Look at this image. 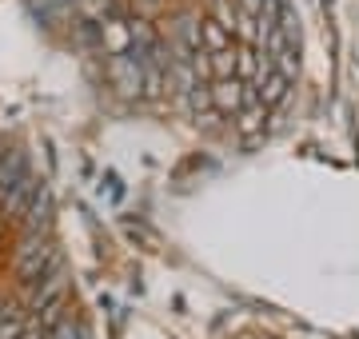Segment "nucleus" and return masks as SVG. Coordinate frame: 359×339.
I'll return each mask as SVG.
<instances>
[{
    "instance_id": "2",
    "label": "nucleus",
    "mask_w": 359,
    "mask_h": 339,
    "mask_svg": "<svg viewBox=\"0 0 359 339\" xmlns=\"http://www.w3.org/2000/svg\"><path fill=\"white\" fill-rule=\"evenodd\" d=\"M65 296H68V275H65V268H60V260H56L48 272L32 284L28 307H32V312H44V307H52V303H60Z\"/></svg>"
},
{
    "instance_id": "7",
    "label": "nucleus",
    "mask_w": 359,
    "mask_h": 339,
    "mask_svg": "<svg viewBox=\"0 0 359 339\" xmlns=\"http://www.w3.org/2000/svg\"><path fill=\"white\" fill-rule=\"evenodd\" d=\"M20 180H25V156H8L0 164V200L8 196Z\"/></svg>"
},
{
    "instance_id": "4",
    "label": "nucleus",
    "mask_w": 359,
    "mask_h": 339,
    "mask_svg": "<svg viewBox=\"0 0 359 339\" xmlns=\"http://www.w3.org/2000/svg\"><path fill=\"white\" fill-rule=\"evenodd\" d=\"M256 92L268 108H283L287 104V92H292V80L283 76V72H276V68H268V72L256 80Z\"/></svg>"
},
{
    "instance_id": "9",
    "label": "nucleus",
    "mask_w": 359,
    "mask_h": 339,
    "mask_svg": "<svg viewBox=\"0 0 359 339\" xmlns=\"http://www.w3.org/2000/svg\"><path fill=\"white\" fill-rule=\"evenodd\" d=\"M48 339H88V327L80 324L76 315H65V319L48 331Z\"/></svg>"
},
{
    "instance_id": "5",
    "label": "nucleus",
    "mask_w": 359,
    "mask_h": 339,
    "mask_svg": "<svg viewBox=\"0 0 359 339\" xmlns=\"http://www.w3.org/2000/svg\"><path fill=\"white\" fill-rule=\"evenodd\" d=\"M231 44H236V36H231V32L219 25V20H212V16H200V48H204V56L224 53V48H231Z\"/></svg>"
},
{
    "instance_id": "10",
    "label": "nucleus",
    "mask_w": 359,
    "mask_h": 339,
    "mask_svg": "<svg viewBox=\"0 0 359 339\" xmlns=\"http://www.w3.org/2000/svg\"><path fill=\"white\" fill-rule=\"evenodd\" d=\"M4 315H13V303L8 300H0V319H4Z\"/></svg>"
},
{
    "instance_id": "8",
    "label": "nucleus",
    "mask_w": 359,
    "mask_h": 339,
    "mask_svg": "<svg viewBox=\"0 0 359 339\" xmlns=\"http://www.w3.org/2000/svg\"><path fill=\"white\" fill-rule=\"evenodd\" d=\"M48 192H44V188H40L36 196H32V204H28V216H25V228L28 232H40V228H44V223H48Z\"/></svg>"
},
{
    "instance_id": "6",
    "label": "nucleus",
    "mask_w": 359,
    "mask_h": 339,
    "mask_svg": "<svg viewBox=\"0 0 359 339\" xmlns=\"http://www.w3.org/2000/svg\"><path fill=\"white\" fill-rule=\"evenodd\" d=\"M32 196H36V180H28V176H25V180L8 192V196L0 200V212H4V216H20V212L28 208V200H32Z\"/></svg>"
},
{
    "instance_id": "3",
    "label": "nucleus",
    "mask_w": 359,
    "mask_h": 339,
    "mask_svg": "<svg viewBox=\"0 0 359 339\" xmlns=\"http://www.w3.org/2000/svg\"><path fill=\"white\" fill-rule=\"evenodd\" d=\"M248 80H240V76H219V80H212L208 84V96H212V104H216V112L219 116H236L240 108H244V96H248Z\"/></svg>"
},
{
    "instance_id": "1",
    "label": "nucleus",
    "mask_w": 359,
    "mask_h": 339,
    "mask_svg": "<svg viewBox=\"0 0 359 339\" xmlns=\"http://www.w3.org/2000/svg\"><path fill=\"white\" fill-rule=\"evenodd\" d=\"M56 260H60V256L52 251V244H44L40 232H28L25 240H20V248H16V275H20L25 284H36Z\"/></svg>"
}]
</instances>
